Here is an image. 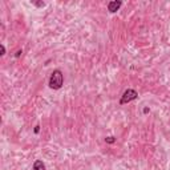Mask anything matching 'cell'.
<instances>
[{
  "mask_svg": "<svg viewBox=\"0 0 170 170\" xmlns=\"http://www.w3.org/2000/svg\"><path fill=\"white\" fill-rule=\"evenodd\" d=\"M63 84H64V76H63V72L60 69H56L52 72L49 77V85L51 89H60L63 87Z\"/></svg>",
  "mask_w": 170,
  "mask_h": 170,
  "instance_id": "6da1fadb",
  "label": "cell"
},
{
  "mask_svg": "<svg viewBox=\"0 0 170 170\" xmlns=\"http://www.w3.org/2000/svg\"><path fill=\"white\" fill-rule=\"evenodd\" d=\"M137 97H138V93H137L134 89H126L125 92H124L122 97H121L120 104H121V105H125V104H128V102H130V101L136 100Z\"/></svg>",
  "mask_w": 170,
  "mask_h": 170,
  "instance_id": "7a4b0ae2",
  "label": "cell"
},
{
  "mask_svg": "<svg viewBox=\"0 0 170 170\" xmlns=\"http://www.w3.org/2000/svg\"><path fill=\"white\" fill-rule=\"evenodd\" d=\"M121 6H122V1H120V0H113V1H109V3H108V11L112 12V14H115V12H117L118 9H120Z\"/></svg>",
  "mask_w": 170,
  "mask_h": 170,
  "instance_id": "3957f363",
  "label": "cell"
},
{
  "mask_svg": "<svg viewBox=\"0 0 170 170\" xmlns=\"http://www.w3.org/2000/svg\"><path fill=\"white\" fill-rule=\"evenodd\" d=\"M33 170H45V166H44V164H43V161H40V159L35 161V164H33Z\"/></svg>",
  "mask_w": 170,
  "mask_h": 170,
  "instance_id": "277c9868",
  "label": "cell"
},
{
  "mask_svg": "<svg viewBox=\"0 0 170 170\" xmlns=\"http://www.w3.org/2000/svg\"><path fill=\"white\" fill-rule=\"evenodd\" d=\"M105 141H106V142H108V144H115L116 142V138H115V137H106V138H105Z\"/></svg>",
  "mask_w": 170,
  "mask_h": 170,
  "instance_id": "5b68a950",
  "label": "cell"
},
{
  "mask_svg": "<svg viewBox=\"0 0 170 170\" xmlns=\"http://www.w3.org/2000/svg\"><path fill=\"white\" fill-rule=\"evenodd\" d=\"M33 4H35L36 7H44V6H45L44 1H33Z\"/></svg>",
  "mask_w": 170,
  "mask_h": 170,
  "instance_id": "8992f818",
  "label": "cell"
},
{
  "mask_svg": "<svg viewBox=\"0 0 170 170\" xmlns=\"http://www.w3.org/2000/svg\"><path fill=\"white\" fill-rule=\"evenodd\" d=\"M0 55L1 56L6 55V47H4V45H0Z\"/></svg>",
  "mask_w": 170,
  "mask_h": 170,
  "instance_id": "52a82bcc",
  "label": "cell"
},
{
  "mask_svg": "<svg viewBox=\"0 0 170 170\" xmlns=\"http://www.w3.org/2000/svg\"><path fill=\"white\" fill-rule=\"evenodd\" d=\"M39 132H40V126L39 125H36V126H35V133H39Z\"/></svg>",
  "mask_w": 170,
  "mask_h": 170,
  "instance_id": "ba28073f",
  "label": "cell"
},
{
  "mask_svg": "<svg viewBox=\"0 0 170 170\" xmlns=\"http://www.w3.org/2000/svg\"><path fill=\"white\" fill-rule=\"evenodd\" d=\"M21 51H17V52H16V55H15V56H16V57H20V56H21Z\"/></svg>",
  "mask_w": 170,
  "mask_h": 170,
  "instance_id": "9c48e42d",
  "label": "cell"
},
{
  "mask_svg": "<svg viewBox=\"0 0 170 170\" xmlns=\"http://www.w3.org/2000/svg\"><path fill=\"white\" fill-rule=\"evenodd\" d=\"M144 113H149V108H145V109H144Z\"/></svg>",
  "mask_w": 170,
  "mask_h": 170,
  "instance_id": "30bf717a",
  "label": "cell"
}]
</instances>
